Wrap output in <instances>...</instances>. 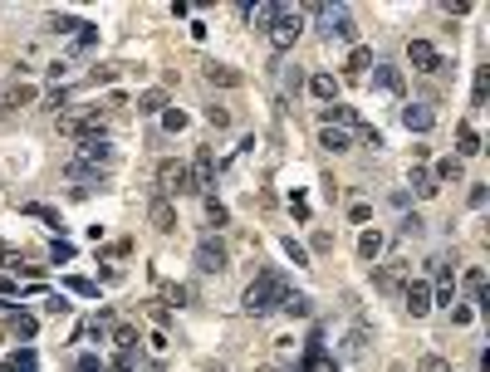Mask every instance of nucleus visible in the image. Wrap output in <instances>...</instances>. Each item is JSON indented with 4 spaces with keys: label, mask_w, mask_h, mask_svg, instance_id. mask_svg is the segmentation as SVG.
I'll list each match as a JSON object with an SVG mask.
<instances>
[{
    "label": "nucleus",
    "mask_w": 490,
    "mask_h": 372,
    "mask_svg": "<svg viewBox=\"0 0 490 372\" xmlns=\"http://www.w3.org/2000/svg\"><path fill=\"white\" fill-rule=\"evenodd\" d=\"M431 177H436V182H456V177H461V157H441Z\"/></svg>",
    "instance_id": "obj_24"
},
{
    "label": "nucleus",
    "mask_w": 490,
    "mask_h": 372,
    "mask_svg": "<svg viewBox=\"0 0 490 372\" xmlns=\"http://www.w3.org/2000/svg\"><path fill=\"white\" fill-rule=\"evenodd\" d=\"M152 225H162V230H172V225H177V216H172V206H167L162 196L152 201Z\"/></svg>",
    "instance_id": "obj_25"
},
{
    "label": "nucleus",
    "mask_w": 490,
    "mask_h": 372,
    "mask_svg": "<svg viewBox=\"0 0 490 372\" xmlns=\"http://www.w3.org/2000/svg\"><path fill=\"white\" fill-rule=\"evenodd\" d=\"M299 372H338L333 353L324 348V333H314V338H309V348H304V363H299Z\"/></svg>",
    "instance_id": "obj_9"
},
{
    "label": "nucleus",
    "mask_w": 490,
    "mask_h": 372,
    "mask_svg": "<svg viewBox=\"0 0 490 372\" xmlns=\"http://www.w3.org/2000/svg\"><path fill=\"white\" fill-rule=\"evenodd\" d=\"M373 284L383 289V294H397V284H402V270L388 265V270H373Z\"/></svg>",
    "instance_id": "obj_20"
},
{
    "label": "nucleus",
    "mask_w": 490,
    "mask_h": 372,
    "mask_svg": "<svg viewBox=\"0 0 490 372\" xmlns=\"http://www.w3.org/2000/svg\"><path fill=\"white\" fill-rule=\"evenodd\" d=\"M290 299V279L280 275V270H260V279L245 289V299H240V309L250 314V318H265V314H275L280 304Z\"/></svg>",
    "instance_id": "obj_1"
},
{
    "label": "nucleus",
    "mask_w": 490,
    "mask_h": 372,
    "mask_svg": "<svg viewBox=\"0 0 490 372\" xmlns=\"http://www.w3.org/2000/svg\"><path fill=\"white\" fill-rule=\"evenodd\" d=\"M368 89H378V93H402V69H392V64H373V74H368Z\"/></svg>",
    "instance_id": "obj_12"
},
{
    "label": "nucleus",
    "mask_w": 490,
    "mask_h": 372,
    "mask_svg": "<svg viewBox=\"0 0 490 372\" xmlns=\"http://www.w3.org/2000/svg\"><path fill=\"white\" fill-rule=\"evenodd\" d=\"M206 118H211V128H231V113H226V108H216V103L206 108Z\"/></svg>",
    "instance_id": "obj_35"
},
{
    "label": "nucleus",
    "mask_w": 490,
    "mask_h": 372,
    "mask_svg": "<svg viewBox=\"0 0 490 372\" xmlns=\"http://www.w3.org/2000/svg\"><path fill=\"white\" fill-rule=\"evenodd\" d=\"M206 221H211V225H226V211H221V206L211 201V206H206Z\"/></svg>",
    "instance_id": "obj_42"
},
{
    "label": "nucleus",
    "mask_w": 490,
    "mask_h": 372,
    "mask_svg": "<svg viewBox=\"0 0 490 372\" xmlns=\"http://www.w3.org/2000/svg\"><path fill=\"white\" fill-rule=\"evenodd\" d=\"M64 132L79 137V142H89V137H108V123L98 113H74V118H64Z\"/></svg>",
    "instance_id": "obj_8"
},
{
    "label": "nucleus",
    "mask_w": 490,
    "mask_h": 372,
    "mask_svg": "<svg viewBox=\"0 0 490 372\" xmlns=\"http://www.w3.org/2000/svg\"><path fill=\"white\" fill-rule=\"evenodd\" d=\"M162 128H167V132H182V128H187V113H182V108H167V113H162Z\"/></svg>",
    "instance_id": "obj_32"
},
{
    "label": "nucleus",
    "mask_w": 490,
    "mask_h": 372,
    "mask_svg": "<svg viewBox=\"0 0 490 372\" xmlns=\"http://www.w3.org/2000/svg\"><path fill=\"white\" fill-rule=\"evenodd\" d=\"M206 79H211V84H226V89L240 84V74H235L231 64H206Z\"/></svg>",
    "instance_id": "obj_22"
},
{
    "label": "nucleus",
    "mask_w": 490,
    "mask_h": 372,
    "mask_svg": "<svg viewBox=\"0 0 490 372\" xmlns=\"http://www.w3.org/2000/svg\"><path fill=\"white\" fill-rule=\"evenodd\" d=\"M275 15H280V0H270V5H260V10H250L255 30H270V25H275Z\"/></svg>",
    "instance_id": "obj_23"
},
{
    "label": "nucleus",
    "mask_w": 490,
    "mask_h": 372,
    "mask_svg": "<svg viewBox=\"0 0 490 372\" xmlns=\"http://www.w3.org/2000/svg\"><path fill=\"white\" fill-rule=\"evenodd\" d=\"M25 103H35V84H20V89H10V98H5V108H25Z\"/></svg>",
    "instance_id": "obj_28"
},
{
    "label": "nucleus",
    "mask_w": 490,
    "mask_h": 372,
    "mask_svg": "<svg viewBox=\"0 0 490 372\" xmlns=\"http://www.w3.org/2000/svg\"><path fill=\"white\" fill-rule=\"evenodd\" d=\"M402 128L417 132V137L431 132V128H436V98H417V103H407V108H402Z\"/></svg>",
    "instance_id": "obj_6"
},
{
    "label": "nucleus",
    "mask_w": 490,
    "mask_h": 372,
    "mask_svg": "<svg viewBox=\"0 0 490 372\" xmlns=\"http://www.w3.org/2000/svg\"><path fill=\"white\" fill-rule=\"evenodd\" d=\"M422 372H451V368H446V358L431 353V358H422Z\"/></svg>",
    "instance_id": "obj_37"
},
{
    "label": "nucleus",
    "mask_w": 490,
    "mask_h": 372,
    "mask_svg": "<svg viewBox=\"0 0 490 372\" xmlns=\"http://www.w3.org/2000/svg\"><path fill=\"white\" fill-rule=\"evenodd\" d=\"M69 289H74V294H98L94 284H89V279H79V275H69Z\"/></svg>",
    "instance_id": "obj_40"
},
{
    "label": "nucleus",
    "mask_w": 490,
    "mask_h": 372,
    "mask_svg": "<svg viewBox=\"0 0 490 372\" xmlns=\"http://www.w3.org/2000/svg\"><path fill=\"white\" fill-rule=\"evenodd\" d=\"M383 245H388V235H383V230H363V235H358V255H363V260H378V255H383Z\"/></svg>",
    "instance_id": "obj_16"
},
{
    "label": "nucleus",
    "mask_w": 490,
    "mask_h": 372,
    "mask_svg": "<svg viewBox=\"0 0 490 372\" xmlns=\"http://www.w3.org/2000/svg\"><path fill=\"white\" fill-rule=\"evenodd\" d=\"M402 304H407L412 318H427V314H431V279H412L407 294H402Z\"/></svg>",
    "instance_id": "obj_10"
},
{
    "label": "nucleus",
    "mask_w": 490,
    "mask_h": 372,
    "mask_svg": "<svg viewBox=\"0 0 490 372\" xmlns=\"http://www.w3.org/2000/svg\"><path fill=\"white\" fill-rule=\"evenodd\" d=\"M84 20H74V15H49V30H59V35H74Z\"/></svg>",
    "instance_id": "obj_31"
},
{
    "label": "nucleus",
    "mask_w": 490,
    "mask_h": 372,
    "mask_svg": "<svg viewBox=\"0 0 490 372\" xmlns=\"http://www.w3.org/2000/svg\"><path fill=\"white\" fill-rule=\"evenodd\" d=\"M74 372H103V363H98V353H84V358L74 363Z\"/></svg>",
    "instance_id": "obj_36"
},
{
    "label": "nucleus",
    "mask_w": 490,
    "mask_h": 372,
    "mask_svg": "<svg viewBox=\"0 0 490 372\" xmlns=\"http://www.w3.org/2000/svg\"><path fill=\"white\" fill-rule=\"evenodd\" d=\"M486 196H490V191H486V186H481V182L471 186V206H476V211H481V206H486Z\"/></svg>",
    "instance_id": "obj_44"
},
{
    "label": "nucleus",
    "mask_w": 490,
    "mask_h": 372,
    "mask_svg": "<svg viewBox=\"0 0 490 372\" xmlns=\"http://www.w3.org/2000/svg\"><path fill=\"white\" fill-rule=\"evenodd\" d=\"M407 182H412V191H417V201H431V196H436V177H431V167H412V172H407Z\"/></svg>",
    "instance_id": "obj_13"
},
{
    "label": "nucleus",
    "mask_w": 490,
    "mask_h": 372,
    "mask_svg": "<svg viewBox=\"0 0 490 372\" xmlns=\"http://www.w3.org/2000/svg\"><path fill=\"white\" fill-rule=\"evenodd\" d=\"M486 93H490V69L481 64V69H476V89H471V98H476V103H486Z\"/></svg>",
    "instance_id": "obj_33"
},
{
    "label": "nucleus",
    "mask_w": 490,
    "mask_h": 372,
    "mask_svg": "<svg viewBox=\"0 0 490 372\" xmlns=\"http://www.w3.org/2000/svg\"><path fill=\"white\" fill-rule=\"evenodd\" d=\"M94 44H98V25H89V20H84V25L74 30V54H89Z\"/></svg>",
    "instance_id": "obj_17"
},
{
    "label": "nucleus",
    "mask_w": 490,
    "mask_h": 372,
    "mask_svg": "<svg viewBox=\"0 0 490 372\" xmlns=\"http://www.w3.org/2000/svg\"><path fill=\"white\" fill-rule=\"evenodd\" d=\"M113 343H118V353H128V348L137 343V328H133V323H113Z\"/></svg>",
    "instance_id": "obj_26"
},
{
    "label": "nucleus",
    "mask_w": 490,
    "mask_h": 372,
    "mask_svg": "<svg viewBox=\"0 0 490 372\" xmlns=\"http://www.w3.org/2000/svg\"><path fill=\"white\" fill-rule=\"evenodd\" d=\"M451 270H456V255H446V250H441V255H431V275H436V279H451Z\"/></svg>",
    "instance_id": "obj_27"
},
{
    "label": "nucleus",
    "mask_w": 490,
    "mask_h": 372,
    "mask_svg": "<svg viewBox=\"0 0 490 372\" xmlns=\"http://www.w3.org/2000/svg\"><path fill=\"white\" fill-rule=\"evenodd\" d=\"M363 353H368V333L358 328V333H348V338H343V358H348V363H358Z\"/></svg>",
    "instance_id": "obj_19"
},
{
    "label": "nucleus",
    "mask_w": 490,
    "mask_h": 372,
    "mask_svg": "<svg viewBox=\"0 0 490 372\" xmlns=\"http://www.w3.org/2000/svg\"><path fill=\"white\" fill-rule=\"evenodd\" d=\"M167 299H172V304H187V299H192V289H182V284H172V289H167Z\"/></svg>",
    "instance_id": "obj_43"
},
{
    "label": "nucleus",
    "mask_w": 490,
    "mask_h": 372,
    "mask_svg": "<svg viewBox=\"0 0 490 372\" xmlns=\"http://www.w3.org/2000/svg\"><path fill=\"white\" fill-rule=\"evenodd\" d=\"M304 84H309L314 98H324V103H333V98H338V79H333V74H314V79H304Z\"/></svg>",
    "instance_id": "obj_14"
},
{
    "label": "nucleus",
    "mask_w": 490,
    "mask_h": 372,
    "mask_svg": "<svg viewBox=\"0 0 490 372\" xmlns=\"http://www.w3.org/2000/svg\"><path fill=\"white\" fill-rule=\"evenodd\" d=\"M142 108H147V113H157V108H167V93H162V89L142 93Z\"/></svg>",
    "instance_id": "obj_34"
},
{
    "label": "nucleus",
    "mask_w": 490,
    "mask_h": 372,
    "mask_svg": "<svg viewBox=\"0 0 490 372\" xmlns=\"http://www.w3.org/2000/svg\"><path fill=\"white\" fill-rule=\"evenodd\" d=\"M15 328H20V338H35V318H30V314H20Z\"/></svg>",
    "instance_id": "obj_39"
},
{
    "label": "nucleus",
    "mask_w": 490,
    "mask_h": 372,
    "mask_svg": "<svg viewBox=\"0 0 490 372\" xmlns=\"http://www.w3.org/2000/svg\"><path fill=\"white\" fill-rule=\"evenodd\" d=\"M407 59H412V69H422V74H441V69H446V59H441V49H436L431 39H412V44H407Z\"/></svg>",
    "instance_id": "obj_7"
},
{
    "label": "nucleus",
    "mask_w": 490,
    "mask_h": 372,
    "mask_svg": "<svg viewBox=\"0 0 490 372\" xmlns=\"http://www.w3.org/2000/svg\"><path fill=\"white\" fill-rule=\"evenodd\" d=\"M319 142H324L329 152H348V147H353V132H343V128H319Z\"/></svg>",
    "instance_id": "obj_15"
},
{
    "label": "nucleus",
    "mask_w": 490,
    "mask_h": 372,
    "mask_svg": "<svg viewBox=\"0 0 490 372\" xmlns=\"http://www.w3.org/2000/svg\"><path fill=\"white\" fill-rule=\"evenodd\" d=\"M363 69H373V49H368V44H358V49L348 54V64H343V74H363Z\"/></svg>",
    "instance_id": "obj_18"
},
{
    "label": "nucleus",
    "mask_w": 490,
    "mask_h": 372,
    "mask_svg": "<svg viewBox=\"0 0 490 372\" xmlns=\"http://www.w3.org/2000/svg\"><path fill=\"white\" fill-rule=\"evenodd\" d=\"M314 30L324 44H353V15L348 5H314Z\"/></svg>",
    "instance_id": "obj_2"
},
{
    "label": "nucleus",
    "mask_w": 490,
    "mask_h": 372,
    "mask_svg": "<svg viewBox=\"0 0 490 372\" xmlns=\"http://www.w3.org/2000/svg\"><path fill=\"white\" fill-rule=\"evenodd\" d=\"M226 265H231L226 240H221V235H201V240H196V275H221Z\"/></svg>",
    "instance_id": "obj_4"
},
{
    "label": "nucleus",
    "mask_w": 490,
    "mask_h": 372,
    "mask_svg": "<svg viewBox=\"0 0 490 372\" xmlns=\"http://www.w3.org/2000/svg\"><path fill=\"white\" fill-rule=\"evenodd\" d=\"M275 79H280V84H275V89H280V98H290V93L304 89V69H299V64H290V59H280V54H275Z\"/></svg>",
    "instance_id": "obj_11"
},
{
    "label": "nucleus",
    "mask_w": 490,
    "mask_h": 372,
    "mask_svg": "<svg viewBox=\"0 0 490 372\" xmlns=\"http://www.w3.org/2000/svg\"><path fill=\"white\" fill-rule=\"evenodd\" d=\"M157 191H162V201L187 196V191H192V167H187V162H162V167H157Z\"/></svg>",
    "instance_id": "obj_5"
},
{
    "label": "nucleus",
    "mask_w": 490,
    "mask_h": 372,
    "mask_svg": "<svg viewBox=\"0 0 490 372\" xmlns=\"http://www.w3.org/2000/svg\"><path fill=\"white\" fill-rule=\"evenodd\" d=\"M456 147H461V157H476V152H481V137H476L471 128H461V137H456Z\"/></svg>",
    "instance_id": "obj_30"
},
{
    "label": "nucleus",
    "mask_w": 490,
    "mask_h": 372,
    "mask_svg": "<svg viewBox=\"0 0 490 372\" xmlns=\"http://www.w3.org/2000/svg\"><path fill=\"white\" fill-rule=\"evenodd\" d=\"M5 368H10V372H39V358H35V348H20Z\"/></svg>",
    "instance_id": "obj_21"
},
{
    "label": "nucleus",
    "mask_w": 490,
    "mask_h": 372,
    "mask_svg": "<svg viewBox=\"0 0 490 372\" xmlns=\"http://www.w3.org/2000/svg\"><path fill=\"white\" fill-rule=\"evenodd\" d=\"M299 30H304V15H299L294 5H280V15H275V25H270V44H275V54H280V59L294 49Z\"/></svg>",
    "instance_id": "obj_3"
},
{
    "label": "nucleus",
    "mask_w": 490,
    "mask_h": 372,
    "mask_svg": "<svg viewBox=\"0 0 490 372\" xmlns=\"http://www.w3.org/2000/svg\"><path fill=\"white\" fill-rule=\"evenodd\" d=\"M285 255H290L294 265H304V260H309V255H304V245H294V240H285Z\"/></svg>",
    "instance_id": "obj_41"
},
{
    "label": "nucleus",
    "mask_w": 490,
    "mask_h": 372,
    "mask_svg": "<svg viewBox=\"0 0 490 372\" xmlns=\"http://www.w3.org/2000/svg\"><path fill=\"white\" fill-rule=\"evenodd\" d=\"M412 235H422V221H417V216L402 221V240H412Z\"/></svg>",
    "instance_id": "obj_38"
},
{
    "label": "nucleus",
    "mask_w": 490,
    "mask_h": 372,
    "mask_svg": "<svg viewBox=\"0 0 490 372\" xmlns=\"http://www.w3.org/2000/svg\"><path fill=\"white\" fill-rule=\"evenodd\" d=\"M280 309H285V314H294V318H309V299H304V294H294V289H290V299H285Z\"/></svg>",
    "instance_id": "obj_29"
}]
</instances>
